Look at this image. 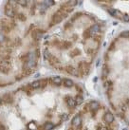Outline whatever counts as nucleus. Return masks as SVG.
I'll return each mask as SVG.
<instances>
[{
  "mask_svg": "<svg viewBox=\"0 0 129 130\" xmlns=\"http://www.w3.org/2000/svg\"><path fill=\"white\" fill-rule=\"evenodd\" d=\"M84 102L82 87L58 76L0 95V130H53Z\"/></svg>",
  "mask_w": 129,
  "mask_h": 130,
  "instance_id": "nucleus-1",
  "label": "nucleus"
},
{
  "mask_svg": "<svg viewBox=\"0 0 129 130\" xmlns=\"http://www.w3.org/2000/svg\"><path fill=\"white\" fill-rule=\"evenodd\" d=\"M104 35L105 27L100 20L86 12H76L64 24L62 33L46 42L44 58L60 71L75 77L86 76Z\"/></svg>",
  "mask_w": 129,
  "mask_h": 130,
  "instance_id": "nucleus-2",
  "label": "nucleus"
},
{
  "mask_svg": "<svg viewBox=\"0 0 129 130\" xmlns=\"http://www.w3.org/2000/svg\"><path fill=\"white\" fill-rule=\"evenodd\" d=\"M102 81L107 100L129 89V31L120 33L107 48Z\"/></svg>",
  "mask_w": 129,
  "mask_h": 130,
  "instance_id": "nucleus-3",
  "label": "nucleus"
},
{
  "mask_svg": "<svg viewBox=\"0 0 129 130\" xmlns=\"http://www.w3.org/2000/svg\"><path fill=\"white\" fill-rule=\"evenodd\" d=\"M67 130H118V124L107 106L89 101L73 116Z\"/></svg>",
  "mask_w": 129,
  "mask_h": 130,
  "instance_id": "nucleus-4",
  "label": "nucleus"
},
{
  "mask_svg": "<svg viewBox=\"0 0 129 130\" xmlns=\"http://www.w3.org/2000/svg\"><path fill=\"white\" fill-rule=\"evenodd\" d=\"M112 17L116 19L129 22V1H98Z\"/></svg>",
  "mask_w": 129,
  "mask_h": 130,
  "instance_id": "nucleus-5",
  "label": "nucleus"
},
{
  "mask_svg": "<svg viewBox=\"0 0 129 130\" xmlns=\"http://www.w3.org/2000/svg\"><path fill=\"white\" fill-rule=\"evenodd\" d=\"M115 114L129 126V89L108 100Z\"/></svg>",
  "mask_w": 129,
  "mask_h": 130,
  "instance_id": "nucleus-6",
  "label": "nucleus"
}]
</instances>
